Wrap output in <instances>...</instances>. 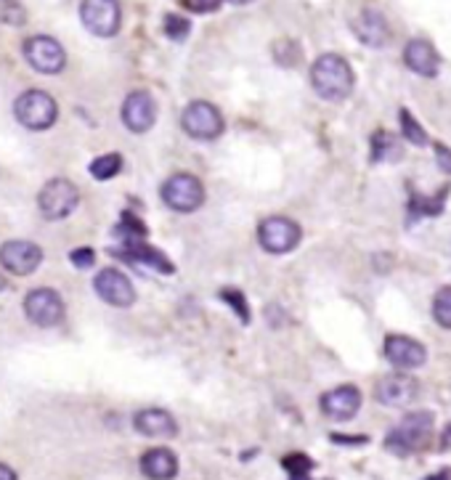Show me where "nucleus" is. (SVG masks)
<instances>
[{
	"instance_id": "obj_12",
	"label": "nucleus",
	"mask_w": 451,
	"mask_h": 480,
	"mask_svg": "<svg viewBox=\"0 0 451 480\" xmlns=\"http://www.w3.org/2000/svg\"><path fill=\"white\" fill-rule=\"evenodd\" d=\"M93 289H96V295H99L104 303H109V306H115V308H127V306L136 303V289H133V284H130V279L125 277L123 271H117V268H104V271H99V277L93 281Z\"/></svg>"
},
{
	"instance_id": "obj_1",
	"label": "nucleus",
	"mask_w": 451,
	"mask_h": 480,
	"mask_svg": "<svg viewBox=\"0 0 451 480\" xmlns=\"http://www.w3.org/2000/svg\"><path fill=\"white\" fill-rule=\"evenodd\" d=\"M311 82L314 90L327 99V101H343L353 90V70L351 64L337 56V53H324L314 61L311 67Z\"/></svg>"
},
{
	"instance_id": "obj_37",
	"label": "nucleus",
	"mask_w": 451,
	"mask_h": 480,
	"mask_svg": "<svg viewBox=\"0 0 451 480\" xmlns=\"http://www.w3.org/2000/svg\"><path fill=\"white\" fill-rule=\"evenodd\" d=\"M5 289V279H3V274H0V292Z\"/></svg>"
},
{
	"instance_id": "obj_4",
	"label": "nucleus",
	"mask_w": 451,
	"mask_h": 480,
	"mask_svg": "<svg viewBox=\"0 0 451 480\" xmlns=\"http://www.w3.org/2000/svg\"><path fill=\"white\" fill-rule=\"evenodd\" d=\"M163 202L175 212H194L205 202V186L192 173H175L163 184Z\"/></svg>"
},
{
	"instance_id": "obj_34",
	"label": "nucleus",
	"mask_w": 451,
	"mask_h": 480,
	"mask_svg": "<svg viewBox=\"0 0 451 480\" xmlns=\"http://www.w3.org/2000/svg\"><path fill=\"white\" fill-rule=\"evenodd\" d=\"M425 480H451V470H438L436 475H430V478Z\"/></svg>"
},
{
	"instance_id": "obj_11",
	"label": "nucleus",
	"mask_w": 451,
	"mask_h": 480,
	"mask_svg": "<svg viewBox=\"0 0 451 480\" xmlns=\"http://www.w3.org/2000/svg\"><path fill=\"white\" fill-rule=\"evenodd\" d=\"M42 260V249L38 244L24 240H14L5 241L0 247V266L14 274V277H27L33 274Z\"/></svg>"
},
{
	"instance_id": "obj_15",
	"label": "nucleus",
	"mask_w": 451,
	"mask_h": 480,
	"mask_svg": "<svg viewBox=\"0 0 451 480\" xmlns=\"http://www.w3.org/2000/svg\"><path fill=\"white\" fill-rule=\"evenodd\" d=\"M362 409V391L356 385H340L322 396V411L334 422H348Z\"/></svg>"
},
{
	"instance_id": "obj_9",
	"label": "nucleus",
	"mask_w": 451,
	"mask_h": 480,
	"mask_svg": "<svg viewBox=\"0 0 451 480\" xmlns=\"http://www.w3.org/2000/svg\"><path fill=\"white\" fill-rule=\"evenodd\" d=\"M24 314L27 319L33 321L35 326H56L59 321L64 319V303H61V295L42 287V289H33L27 297H24Z\"/></svg>"
},
{
	"instance_id": "obj_8",
	"label": "nucleus",
	"mask_w": 451,
	"mask_h": 480,
	"mask_svg": "<svg viewBox=\"0 0 451 480\" xmlns=\"http://www.w3.org/2000/svg\"><path fill=\"white\" fill-rule=\"evenodd\" d=\"M183 130L197 141H212L223 133V115L210 101H194L183 109Z\"/></svg>"
},
{
	"instance_id": "obj_29",
	"label": "nucleus",
	"mask_w": 451,
	"mask_h": 480,
	"mask_svg": "<svg viewBox=\"0 0 451 480\" xmlns=\"http://www.w3.org/2000/svg\"><path fill=\"white\" fill-rule=\"evenodd\" d=\"M282 465L287 467V473L289 475H308L311 473V467H314V462L305 456V454H289V456H285L282 459Z\"/></svg>"
},
{
	"instance_id": "obj_24",
	"label": "nucleus",
	"mask_w": 451,
	"mask_h": 480,
	"mask_svg": "<svg viewBox=\"0 0 451 480\" xmlns=\"http://www.w3.org/2000/svg\"><path fill=\"white\" fill-rule=\"evenodd\" d=\"M27 22V11L19 0H0V24L22 27Z\"/></svg>"
},
{
	"instance_id": "obj_27",
	"label": "nucleus",
	"mask_w": 451,
	"mask_h": 480,
	"mask_svg": "<svg viewBox=\"0 0 451 480\" xmlns=\"http://www.w3.org/2000/svg\"><path fill=\"white\" fill-rule=\"evenodd\" d=\"M189 30H192L189 19L178 16V14H170V16H164V35H167L170 41H186Z\"/></svg>"
},
{
	"instance_id": "obj_13",
	"label": "nucleus",
	"mask_w": 451,
	"mask_h": 480,
	"mask_svg": "<svg viewBox=\"0 0 451 480\" xmlns=\"http://www.w3.org/2000/svg\"><path fill=\"white\" fill-rule=\"evenodd\" d=\"M385 359L390 361L396 369H404V372H411V369H419L425 361H428V351L419 340L414 337H407V334H390L385 340Z\"/></svg>"
},
{
	"instance_id": "obj_31",
	"label": "nucleus",
	"mask_w": 451,
	"mask_h": 480,
	"mask_svg": "<svg viewBox=\"0 0 451 480\" xmlns=\"http://www.w3.org/2000/svg\"><path fill=\"white\" fill-rule=\"evenodd\" d=\"M221 3H223V0H186L189 11H194V14H210V11H215Z\"/></svg>"
},
{
	"instance_id": "obj_6",
	"label": "nucleus",
	"mask_w": 451,
	"mask_h": 480,
	"mask_svg": "<svg viewBox=\"0 0 451 480\" xmlns=\"http://www.w3.org/2000/svg\"><path fill=\"white\" fill-rule=\"evenodd\" d=\"M80 19L85 30L96 38H112L120 33L123 11L117 0H82Z\"/></svg>"
},
{
	"instance_id": "obj_17",
	"label": "nucleus",
	"mask_w": 451,
	"mask_h": 480,
	"mask_svg": "<svg viewBox=\"0 0 451 480\" xmlns=\"http://www.w3.org/2000/svg\"><path fill=\"white\" fill-rule=\"evenodd\" d=\"M353 33H356L359 41L364 42V45H370V48H382L385 42L390 41V27H388L385 16L380 11H374V8H364L356 16Z\"/></svg>"
},
{
	"instance_id": "obj_5",
	"label": "nucleus",
	"mask_w": 451,
	"mask_h": 480,
	"mask_svg": "<svg viewBox=\"0 0 451 480\" xmlns=\"http://www.w3.org/2000/svg\"><path fill=\"white\" fill-rule=\"evenodd\" d=\"M14 115H16V120L22 122L24 127H30V130H48L56 122V118H59V107H56V101L48 93L27 90V93H22L16 99Z\"/></svg>"
},
{
	"instance_id": "obj_22",
	"label": "nucleus",
	"mask_w": 451,
	"mask_h": 480,
	"mask_svg": "<svg viewBox=\"0 0 451 480\" xmlns=\"http://www.w3.org/2000/svg\"><path fill=\"white\" fill-rule=\"evenodd\" d=\"M371 160L374 162H399L401 160V144L393 133L377 130L371 136Z\"/></svg>"
},
{
	"instance_id": "obj_32",
	"label": "nucleus",
	"mask_w": 451,
	"mask_h": 480,
	"mask_svg": "<svg viewBox=\"0 0 451 480\" xmlns=\"http://www.w3.org/2000/svg\"><path fill=\"white\" fill-rule=\"evenodd\" d=\"M436 160H438V167L451 175V149H446L444 144H438L436 146Z\"/></svg>"
},
{
	"instance_id": "obj_2",
	"label": "nucleus",
	"mask_w": 451,
	"mask_h": 480,
	"mask_svg": "<svg viewBox=\"0 0 451 480\" xmlns=\"http://www.w3.org/2000/svg\"><path fill=\"white\" fill-rule=\"evenodd\" d=\"M430 433H433V414L430 411H411L388 433L385 448L399 456H407V454L425 448L430 440Z\"/></svg>"
},
{
	"instance_id": "obj_20",
	"label": "nucleus",
	"mask_w": 451,
	"mask_h": 480,
	"mask_svg": "<svg viewBox=\"0 0 451 480\" xmlns=\"http://www.w3.org/2000/svg\"><path fill=\"white\" fill-rule=\"evenodd\" d=\"M141 473L149 480H173L178 475V456L170 448H149L141 456Z\"/></svg>"
},
{
	"instance_id": "obj_3",
	"label": "nucleus",
	"mask_w": 451,
	"mask_h": 480,
	"mask_svg": "<svg viewBox=\"0 0 451 480\" xmlns=\"http://www.w3.org/2000/svg\"><path fill=\"white\" fill-rule=\"evenodd\" d=\"M78 202H80V192H78V186L72 181L53 178L41 189L38 207H41L45 221H64L67 215L75 212Z\"/></svg>"
},
{
	"instance_id": "obj_26",
	"label": "nucleus",
	"mask_w": 451,
	"mask_h": 480,
	"mask_svg": "<svg viewBox=\"0 0 451 480\" xmlns=\"http://www.w3.org/2000/svg\"><path fill=\"white\" fill-rule=\"evenodd\" d=\"M401 133L414 146H425L428 144V133L422 130L419 122L414 120V115H411L409 109H401Z\"/></svg>"
},
{
	"instance_id": "obj_23",
	"label": "nucleus",
	"mask_w": 451,
	"mask_h": 480,
	"mask_svg": "<svg viewBox=\"0 0 451 480\" xmlns=\"http://www.w3.org/2000/svg\"><path fill=\"white\" fill-rule=\"evenodd\" d=\"M120 170H123V157H120L117 152L101 155L99 160L90 162V175H93L96 181H109V178H115Z\"/></svg>"
},
{
	"instance_id": "obj_10",
	"label": "nucleus",
	"mask_w": 451,
	"mask_h": 480,
	"mask_svg": "<svg viewBox=\"0 0 451 480\" xmlns=\"http://www.w3.org/2000/svg\"><path fill=\"white\" fill-rule=\"evenodd\" d=\"M24 59H27V64L33 70H38L42 75H56L67 64L64 48L53 41V38H45V35L30 38V41L24 42Z\"/></svg>"
},
{
	"instance_id": "obj_7",
	"label": "nucleus",
	"mask_w": 451,
	"mask_h": 480,
	"mask_svg": "<svg viewBox=\"0 0 451 480\" xmlns=\"http://www.w3.org/2000/svg\"><path fill=\"white\" fill-rule=\"evenodd\" d=\"M303 240V231L295 221H289L285 215H271L258 226V241L266 252L274 255H285L292 252Z\"/></svg>"
},
{
	"instance_id": "obj_33",
	"label": "nucleus",
	"mask_w": 451,
	"mask_h": 480,
	"mask_svg": "<svg viewBox=\"0 0 451 480\" xmlns=\"http://www.w3.org/2000/svg\"><path fill=\"white\" fill-rule=\"evenodd\" d=\"M0 480H16V473L8 465H3V462H0Z\"/></svg>"
},
{
	"instance_id": "obj_28",
	"label": "nucleus",
	"mask_w": 451,
	"mask_h": 480,
	"mask_svg": "<svg viewBox=\"0 0 451 480\" xmlns=\"http://www.w3.org/2000/svg\"><path fill=\"white\" fill-rule=\"evenodd\" d=\"M221 297L229 303V308L240 316L242 324H249V308H247L245 295H242L240 289H223V292H221Z\"/></svg>"
},
{
	"instance_id": "obj_35",
	"label": "nucleus",
	"mask_w": 451,
	"mask_h": 480,
	"mask_svg": "<svg viewBox=\"0 0 451 480\" xmlns=\"http://www.w3.org/2000/svg\"><path fill=\"white\" fill-rule=\"evenodd\" d=\"M229 3H234V5H247V3H252V0H229Z\"/></svg>"
},
{
	"instance_id": "obj_25",
	"label": "nucleus",
	"mask_w": 451,
	"mask_h": 480,
	"mask_svg": "<svg viewBox=\"0 0 451 480\" xmlns=\"http://www.w3.org/2000/svg\"><path fill=\"white\" fill-rule=\"evenodd\" d=\"M433 316L436 321L444 326V329H451V287H441L433 297Z\"/></svg>"
},
{
	"instance_id": "obj_19",
	"label": "nucleus",
	"mask_w": 451,
	"mask_h": 480,
	"mask_svg": "<svg viewBox=\"0 0 451 480\" xmlns=\"http://www.w3.org/2000/svg\"><path fill=\"white\" fill-rule=\"evenodd\" d=\"M404 61L411 72L422 75V78H436L438 75V67H441V56L438 51L433 48V42L428 41H411L404 48Z\"/></svg>"
},
{
	"instance_id": "obj_30",
	"label": "nucleus",
	"mask_w": 451,
	"mask_h": 480,
	"mask_svg": "<svg viewBox=\"0 0 451 480\" xmlns=\"http://www.w3.org/2000/svg\"><path fill=\"white\" fill-rule=\"evenodd\" d=\"M70 258H72V263H75L78 268H90V266H93V260H96L93 249H88V247L72 249V252H70Z\"/></svg>"
},
{
	"instance_id": "obj_36",
	"label": "nucleus",
	"mask_w": 451,
	"mask_h": 480,
	"mask_svg": "<svg viewBox=\"0 0 451 480\" xmlns=\"http://www.w3.org/2000/svg\"><path fill=\"white\" fill-rule=\"evenodd\" d=\"M292 480H311L308 475H292Z\"/></svg>"
},
{
	"instance_id": "obj_18",
	"label": "nucleus",
	"mask_w": 451,
	"mask_h": 480,
	"mask_svg": "<svg viewBox=\"0 0 451 480\" xmlns=\"http://www.w3.org/2000/svg\"><path fill=\"white\" fill-rule=\"evenodd\" d=\"M133 425L146 438H173L178 433V425L170 411L164 409H141L133 417Z\"/></svg>"
},
{
	"instance_id": "obj_14",
	"label": "nucleus",
	"mask_w": 451,
	"mask_h": 480,
	"mask_svg": "<svg viewBox=\"0 0 451 480\" xmlns=\"http://www.w3.org/2000/svg\"><path fill=\"white\" fill-rule=\"evenodd\" d=\"M157 120V104L146 90H133L123 104V122L130 133H146Z\"/></svg>"
},
{
	"instance_id": "obj_16",
	"label": "nucleus",
	"mask_w": 451,
	"mask_h": 480,
	"mask_svg": "<svg viewBox=\"0 0 451 480\" xmlns=\"http://www.w3.org/2000/svg\"><path fill=\"white\" fill-rule=\"evenodd\" d=\"M374 399L382 406H393V409L409 406L417 399V380H411L409 374H388L377 382Z\"/></svg>"
},
{
	"instance_id": "obj_21",
	"label": "nucleus",
	"mask_w": 451,
	"mask_h": 480,
	"mask_svg": "<svg viewBox=\"0 0 451 480\" xmlns=\"http://www.w3.org/2000/svg\"><path fill=\"white\" fill-rule=\"evenodd\" d=\"M123 255L125 258H130V260H138V263H144V266L155 268V271H160V274H173V263L164 258L160 249L149 247L146 241H133V244H125Z\"/></svg>"
}]
</instances>
